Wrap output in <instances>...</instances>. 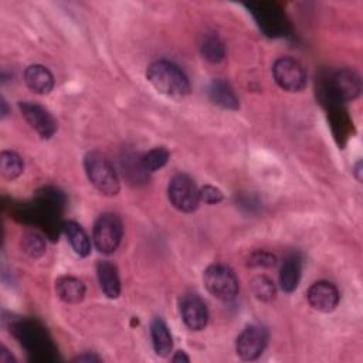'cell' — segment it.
<instances>
[{"instance_id": "obj_19", "label": "cell", "mask_w": 363, "mask_h": 363, "mask_svg": "<svg viewBox=\"0 0 363 363\" xmlns=\"http://www.w3.org/2000/svg\"><path fill=\"white\" fill-rule=\"evenodd\" d=\"M200 51L203 58L207 61L216 64L224 60L225 57V48L220 37L214 33H206L203 34L201 43H200Z\"/></svg>"}, {"instance_id": "obj_15", "label": "cell", "mask_w": 363, "mask_h": 363, "mask_svg": "<svg viewBox=\"0 0 363 363\" xmlns=\"http://www.w3.org/2000/svg\"><path fill=\"white\" fill-rule=\"evenodd\" d=\"M55 291L61 301L67 303H79L85 296V285L75 277H61L55 282Z\"/></svg>"}, {"instance_id": "obj_24", "label": "cell", "mask_w": 363, "mask_h": 363, "mask_svg": "<svg viewBox=\"0 0 363 363\" xmlns=\"http://www.w3.org/2000/svg\"><path fill=\"white\" fill-rule=\"evenodd\" d=\"M248 265L257 268H271L277 265V258L267 251H255L248 257Z\"/></svg>"}, {"instance_id": "obj_10", "label": "cell", "mask_w": 363, "mask_h": 363, "mask_svg": "<svg viewBox=\"0 0 363 363\" xmlns=\"http://www.w3.org/2000/svg\"><path fill=\"white\" fill-rule=\"evenodd\" d=\"M309 305L318 312H332L339 303L337 288L328 281H318L312 284L306 292Z\"/></svg>"}, {"instance_id": "obj_14", "label": "cell", "mask_w": 363, "mask_h": 363, "mask_svg": "<svg viewBox=\"0 0 363 363\" xmlns=\"http://www.w3.org/2000/svg\"><path fill=\"white\" fill-rule=\"evenodd\" d=\"M302 271V261L298 254H291L284 259L279 272V285L285 292H292L296 289Z\"/></svg>"}, {"instance_id": "obj_7", "label": "cell", "mask_w": 363, "mask_h": 363, "mask_svg": "<svg viewBox=\"0 0 363 363\" xmlns=\"http://www.w3.org/2000/svg\"><path fill=\"white\" fill-rule=\"evenodd\" d=\"M267 332L258 325L247 326L235 342L237 354L242 360H255L261 356L267 345Z\"/></svg>"}, {"instance_id": "obj_1", "label": "cell", "mask_w": 363, "mask_h": 363, "mask_svg": "<svg viewBox=\"0 0 363 363\" xmlns=\"http://www.w3.org/2000/svg\"><path fill=\"white\" fill-rule=\"evenodd\" d=\"M146 78L150 85L160 94L182 99L190 94V82L186 74L173 62L157 60L147 67Z\"/></svg>"}, {"instance_id": "obj_20", "label": "cell", "mask_w": 363, "mask_h": 363, "mask_svg": "<svg viewBox=\"0 0 363 363\" xmlns=\"http://www.w3.org/2000/svg\"><path fill=\"white\" fill-rule=\"evenodd\" d=\"M24 170L21 157L13 150H3L0 155V173L7 180L17 179Z\"/></svg>"}, {"instance_id": "obj_26", "label": "cell", "mask_w": 363, "mask_h": 363, "mask_svg": "<svg viewBox=\"0 0 363 363\" xmlns=\"http://www.w3.org/2000/svg\"><path fill=\"white\" fill-rule=\"evenodd\" d=\"M14 359L4 346H0V363H13Z\"/></svg>"}, {"instance_id": "obj_18", "label": "cell", "mask_w": 363, "mask_h": 363, "mask_svg": "<svg viewBox=\"0 0 363 363\" xmlns=\"http://www.w3.org/2000/svg\"><path fill=\"white\" fill-rule=\"evenodd\" d=\"M64 231L75 254H78L79 257H86L91 252L89 237L78 223L68 221L64 227Z\"/></svg>"}, {"instance_id": "obj_21", "label": "cell", "mask_w": 363, "mask_h": 363, "mask_svg": "<svg viewBox=\"0 0 363 363\" xmlns=\"http://www.w3.org/2000/svg\"><path fill=\"white\" fill-rule=\"evenodd\" d=\"M169 150L163 146L159 147H153L152 150H149L147 153H145L140 159V167L145 172H156L159 169H162L167 160H169Z\"/></svg>"}, {"instance_id": "obj_5", "label": "cell", "mask_w": 363, "mask_h": 363, "mask_svg": "<svg viewBox=\"0 0 363 363\" xmlns=\"http://www.w3.org/2000/svg\"><path fill=\"white\" fill-rule=\"evenodd\" d=\"M167 196L172 206L183 213L194 211L200 203V191L194 180L184 173H177L170 179Z\"/></svg>"}, {"instance_id": "obj_8", "label": "cell", "mask_w": 363, "mask_h": 363, "mask_svg": "<svg viewBox=\"0 0 363 363\" xmlns=\"http://www.w3.org/2000/svg\"><path fill=\"white\" fill-rule=\"evenodd\" d=\"M20 112L27 121V123L43 138L50 139L57 130V122L51 116V113L38 104H33L28 101H21L18 104Z\"/></svg>"}, {"instance_id": "obj_9", "label": "cell", "mask_w": 363, "mask_h": 363, "mask_svg": "<svg viewBox=\"0 0 363 363\" xmlns=\"http://www.w3.org/2000/svg\"><path fill=\"white\" fill-rule=\"evenodd\" d=\"M183 322L191 330H201L208 320V311L204 301L196 294H187L180 299Z\"/></svg>"}, {"instance_id": "obj_22", "label": "cell", "mask_w": 363, "mask_h": 363, "mask_svg": "<svg viewBox=\"0 0 363 363\" xmlns=\"http://www.w3.org/2000/svg\"><path fill=\"white\" fill-rule=\"evenodd\" d=\"M21 248L31 258H38L45 252V240L37 231H27L21 237Z\"/></svg>"}, {"instance_id": "obj_16", "label": "cell", "mask_w": 363, "mask_h": 363, "mask_svg": "<svg viewBox=\"0 0 363 363\" xmlns=\"http://www.w3.org/2000/svg\"><path fill=\"white\" fill-rule=\"evenodd\" d=\"M208 95L213 104L224 108V109H237L238 108V98L230 84L223 79H214L210 84Z\"/></svg>"}, {"instance_id": "obj_6", "label": "cell", "mask_w": 363, "mask_h": 363, "mask_svg": "<svg viewBox=\"0 0 363 363\" xmlns=\"http://www.w3.org/2000/svg\"><path fill=\"white\" fill-rule=\"evenodd\" d=\"M272 77L277 85L288 92L302 91L308 81L303 65L291 57H281L274 62Z\"/></svg>"}, {"instance_id": "obj_3", "label": "cell", "mask_w": 363, "mask_h": 363, "mask_svg": "<svg viewBox=\"0 0 363 363\" xmlns=\"http://www.w3.org/2000/svg\"><path fill=\"white\" fill-rule=\"evenodd\" d=\"M206 289L217 299L228 302L238 295V279L231 268L223 264H213L203 274Z\"/></svg>"}, {"instance_id": "obj_27", "label": "cell", "mask_w": 363, "mask_h": 363, "mask_svg": "<svg viewBox=\"0 0 363 363\" xmlns=\"http://www.w3.org/2000/svg\"><path fill=\"white\" fill-rule=\"evenodd\" d=\"M189 360H190L189 356H187L184 352H182V350L176 352V354L172 357V362H174V363H179V362H189Z\"/></svg>"}, {"instance_id": "obj_23", "label": "cell", "mask_w": 363, "mask_h": 363, "mask_svg": "<svg viewBox=\"0 0 363 363\" xmlns=\"http://www.w3.org/2000/svg\"><path fill=\"white\" fill-rule=\"evenodd\" d=\"M251 289H252V294L255 295V298L262 302L272 301L275 298V292H277L274 282L265 275H258V277L252 278Z\"/></svg>"}, {"instance_id": "obj_11", "label": "cell", "mask_w": 363, "mask_h": 363, "mask_svg": "<svg viewBox=\"0 0 363 363\" xmlns=\"http://www.w3.org/2000/svg\"><path fill=\"white\" fill-rule=\"evenodd\" d=\"M332 92L337 99L352 101L360 95L362 79L353 69L345 68L333 74L330 81Z\"/></svg>"}, {"instance_id": "obj_25", "label": "cell", "mask_w": 363, "mask_h": 363, "mask_svg": "<svg viewBox=\"0 0 363 363\" xmlns=\"http://www.w3.org/2000/svg\"><path fill=\"white\" fill-rule=\"evenodd\" d=\"M200 201H204L206 204H217L223 200V193L220 189L214 187V186H204L200 190Z\"/></svg>"}, {"instance_id": "obj_2", "label": "cell", "mask_w": 363, "mask_h": 363, "mask_svg": "<svg viewBox=\"0 0 363 363\" xmlns=\"http://www.w3.org/2000/svg\"><path fill=\"white\" fill-rule=\"evenodd\" d=\"M84 169L91 184L105 196L119 193V179L111 160L98 150H91L84 157Z\"/></svg>"}, {"instance_id": "obj_28", "label": "cell", "mask_w": 363, "mask_h": 363, "mask_svg": "<svg viewBox=\"0 0 363 363\" xmlns=\"http://www.w3.org/2000/svg\"><path fill=\"white\" fill-rule=\"evenodd\" d=\"M75 360H77V362H99V357L95 356V354L85 353V354H82V356H78Z\"/></svg>"}, {"instance_id": "obj_4", "label": "cell", "mask_w": 363, "mask_h": 363, "mask_svg": "<svg viewBox=\"0 0 363 363\" xmlns=\"http://www.w3.org/2000/svg\"><path fill=\"white\" fill-rule=\"evenodd\" d=\"M122 234L123 227L121 218L113 213H104L94 224V245L102 254H112L119 247Z\"/></svg>"}, {"instance_id": "obj_13", "label": "cell", "mask_w": 363, "mask_h": 363, "mask_svg": "<svg viewBox=\"0 0 363 363\" xmlns=\"http://www.w3.org/2000/svg\"><path fill=\"white\" fill-rule=\"evenodd\" d=\"M98 281L105 296L115 299L121 294V281L116 267L109 261H99L96 265Z\"/></svg>"}, {"instance_id": "obj_12", "label": "cell", "mask_w": 363, "mask_h": 363, "mask_svg": "<svg viewBox=\"0 0 363 363\" xmlns=\"http://www.w3.org/2000/svg\"><path fill=\"white\" fill-rule=\"evenodd\" d=\"M26 85L35 94L47 95L54 88V77L51 71L40 64H33L24 71Z\"/></svg>"}, {"instance_id": "obj_17", "label": "cell", "mask_w": 363, "mask_h": 363, "mask_svg": "<svg viewBox=\"0 0 363 363\" xmlns=\"http://www.w3.org/2000/svg\"><path fill=\"white\" fill-rule=\"evenodd\" d=\"M150 335H152V343H153V349H155L156 354L162 356V357L169 356V353L172 352V347H173L172 335L169 332L167 325L160 318L153 319V322L150 325Z\"/></svg>"}]
</instances>
